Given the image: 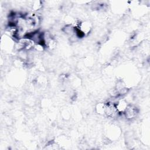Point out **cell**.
<instances>
[{"mask_svg": "<svg viewBox=\"0 0 150 150\" xmlns=\"http://www.w3.org/2000/svg\"><path fill=\"white\" fill-rule=\"evenodd\" d=\"M96 111L99 115H105V103H98L96 105L95 108Z\"/></svg>", "mask_w": 150, "mask_h": 150, "instance_id": "cell-5", "label": "cell"}, {"mask_svg": "<svg viewBox=\"0 0 150 150\" xmlns=\"http://www.w3.org/2000/svg\"><path fill=\"white\" fill-rule=\"evenodd\" d=\"M129 104H128L126 100L124 98H120L119 99L117 103H115V105L116 107V109L119 113V114H124V111H125L126 108H127Z\"/></svg>", "mask_w": 150, "mask_h": 150, "instance_id": "cell-4", "label": "cell"}, {"mask_svg": "<svg viewBox=\"0 0 150 150\" xmlns=\"http://www.w3.org/2000/svg\"><path fill=\"white\" fill-rule=\"evenodd\" d=\"M138 113V108L135 105L128 104L127 108H126L123 114H124L125 118L127 120H131L137 117Z\"/></svg>", "mask_w": 150, "mask_h": 150, "instance_id": "cell-3", "label": "cell"}, {"mask_svg": "<svg viewBox=\"0 0 150 150\" xmlns=\"http://www.w3.org/2000/svg\"><path fill=\"white\" fill-rule=\"evenodd\" d=\"M85 36L88 35L91 31L93 25L90 21H79L77 26H76Z\"/></svg>", "mask_w": 150, "mask_h": 150, "instance_id": "cell-1", "label": "cell"}, {"mask_svg": "<svg viewBox=\"0 0 150 150\" xmlns=\"http://www.w3.org/2000/svg\"><path fill=\"white\" fill-rule=\"evenodd\" d=\"M43 6V3L40 1H33L32 4V9L34 11V12H37L42 9Z\"/></svg>", "mask_w": 150, "mask_h": 150, "instance_id": "cell-6", "label": "cell"}, {"mask_svg": "<svg viewBox=\"0 0 150 150\" xmlns=\"http://www.w3.org/2000/svg\"><path fill=\"white\" fill-rule=\"evenodd\" d=\"M105 115L110 118H115L119 115L114 103L108 102L105 103Z\"/></svg>", "mask_w": 150, "mask_h": 150, "instance_id": "cell-2", "label": "cell"}]
</instances>
